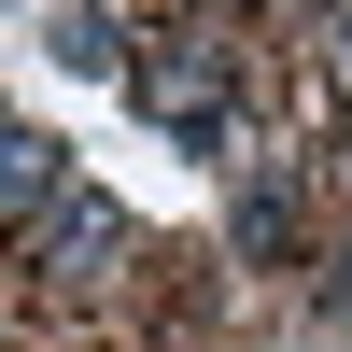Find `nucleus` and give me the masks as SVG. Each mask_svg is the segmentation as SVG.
Listing matches in <instances>:
<instances>
[{
  "label": "nucleus",
  "instance_id": "nucleus-1",
  "mask_svg": "<svg viewBox=\"0 0 352 352\" xmlns=\"http://www.w3.org/2000/svg\"><path fill=\"white\" fill-rule=\"evenodd\" d=\"M141 113H155V127H184L197 155H212V141H226V85H212V56H155V71H141Z\"/></svg>",
  "mask_w": 352,
  "mask_h": 352
},
{
  "label": "nucleus",
  "instance_id": "nucleus-2",
  "mask_svg": "<svg viewBox=\"0 0 352 352\" xmlns=\"http://www.w3.org/2000/svg\"><path fill=\"white\" fill-rule=\"evenodd\" d=\"M28 197H56V141L43 127H0V212H28Z\"/></svg>",
  "mask_w": 352,
  "mask_h": 352
},
{
  "label": "nucleus",
  "instance_id": "nucleus-3",
  "mask_svg": "<svg viewBox=\"0 0 352 352\" xmlns=\"http://www.w3.org/2000/svg\"><path fill=\"white\" fill-rule=\"evenodd\" d=\"M324 296H338V310H352V254H338V282H324Z\"/></svg>",
  "mask_w": 352,
  "mask_h": 352
}]
</instances>
